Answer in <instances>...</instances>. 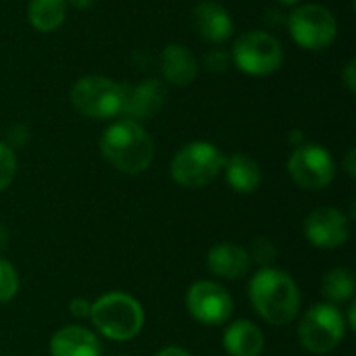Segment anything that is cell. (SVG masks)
I'll list each match as a JSON object with an SVG mask.
<instances>
[{"instance_id":"6da1fadb","label":"cell","mask_w":356,"mask_h":356,"mask_svg":"<svg viewBox=\"0 0 356 356\" xmlns=\"http://www.w3.org/2000/svg\"><path fill=\"white\" fill-rule=\"evenodd\" d=\"M248 294L254 311L271 325H286L298 315L300 292L294 280L280 269L265 267L254 273Z\"/></svg>"},{"instance_id":"7a4b0ae2","label":"cell","mask_w":356,"mask_h":356,"mask_svg":"<svg viewBox=\"0 0 356 356\" xmlns=\"http://www.w3.org/2000/svg\"><path fill=\"white\" fill-rule=\"evenodd\" d=\"M100 152L117 171L136 175L150 167L154 144L140 123L123 119L104 129L100 138Z\"/></svg>"},{"instance_id":"3957f363","label":"cell","mask_w":356,"mask_h":356,"mask_svg":"<svg viewBox=\"0 0 356 356\" xmlns=\"http://www.w3.org/2000/svg\"><path fill=\"white\" fill-rule=\"evenodd\" d=\"M96 330L115 342H127L136 338L144 325V311L140 302L127 294H106L98 298L90 309Z\"/></svg>"},{"instance_id":"277c9868","label":"cell","mask_w":356,"mask_h":356,"mask_svg":"<svg viewBox=\"0 0 356 356\" xmlns=\"http://www.w3.org/2000/svg\"><path fill=\"white\" fill-rule=\"evenodd\" d=\"M71 104L83 117L111 119L123 113L125 86L102 75H86L71 88Z\"/></svg>"},{"instance_id":"5b68a950","label":"cell","mask_w":356,"mask_h":356,"mask_svg":"<svg viewBox=\"0 0 356 356\" xmlns=\"http://www.w3.org/2000/svg\"><path fill=\"white\" fill-rule=\"evenodd\" d=\"M225 156L209 142H192L184 146L171 161V177L184 188H202L211 184L223 169Z\"/></svg>"},{"instance_id":"8992f818","label":"cell","mask_w":356,"mask_h":356,"mask_svg":"<svg viewBox=\"0 0 356 356\" xmlns=\"http://www.w3.org/2000/svg\"><path fill=\"white\" fill-rule=\"evenodd\" d=\"M232 58L248 75H271L284 63V48L267 31H246L236 40Z\"/></svg>"},{"instance_id":"52a82bcc","label":"cell","mask_w":356,"mask_h":356,"mask_svg":"<svg viewBox=\"0 0 356 356\" xmlns=\"http://www.w3.org/2000/svg\"><path fill=\"white\" fill-rule=\"evenodd\" d=\"M300 344L313 355L332 353L344 338V317L334 305H315L298 327Z\"/></svg>"},{"instance_id":"ba28073f","label":"cell","mask_w":356,"mask_h":356,"mask_svg":"<svg viewBox=\"0 0 356 356\" xmlns=\"http://www.w3.org/2000/svg\"><path fill=\"white\" fill-rule=\"evenodd\" d=\"M290 33L294 42L307 50L327 48L338 33L336 17L321 4H305L290 15Z\"/></svg>"},{"instance_id":"9c48e42d","label":"cell","mask_w":356,"mask_h":356,"mask_svg":"<svg viewBox=\"0 0 356 356\" xmlns=\"http://www.w3.org/2000/svg\"><path fill=\"white\" fill-rule=\"evenodd\" d=\"M288 171L300 188L323 190L332 184L336 175V163L325 148L317 144H305L292 152L288 161Z\"/></svg>"},{"instance_id":"30bf717a","label":"cell","mask_w":356,"mask_h":356,"mask_svg":"<svg viewBox=\"0 0 356 356\" xmlns=\"http://www.w3.org/2000/svg\"><path fill=\"white\" fill-rule=\"evenodd\" d=\"M186 307L190 315L204 325L225 323L234 311L232 296L215 282H198L188 290Z\"/></svg>"},{"instance_id":"8fae6325","label":"cell","mask_w":356,"mask_h":356,"mask_svg":"<svg viewBox=\"0 0 356 356\" xmlns=\"http://www.w3.org/2000/svg\"><path fill=\"white\" fill-rule=\"evenodd\" d=\"M305 234L317 248H340L350 236L348 219L338 209H317L305 221Z\"/></svg>"},{"instance_id":"7c38bea8","label":"cell","mask_w":356,"mask_h":356,"mask_svg":"<svg viewBox=\"0 0 356 356\" xmlns=\"http://www.w3.org/2000/svg\"><path fill=\"white\" fill-rule=\"evenodd\" d=\"M167 98V90L156 79H144L138 86H125V104L123 113L131 119H148L156 115Z\"/></svg>"},{"instance_id":"4fadbf2b","label":"cell","mask_w":356,"mask_h":356,"mask_svg":"<svg viewBox=\"0 0 356 356\" xmlns=\"http://www.w3.org/2000/svg\"><path fill=\"white\" fill-rule=\"evenodd\" d=\"M194 29L198 35L211 44H221L232 38L234 33V21L227 13L217 2H200L194 8Z\"/></svg>"},{"instance_id":"5bb4252c","label":"cell","mask_w":356,"mask_h":356,"mask_svg":"<svg viewBox=\"0 0 356 356\" xmlns=\"http://www.w3.org/2000/svg\"><path fill=\"white\" fill-rule=\"evenodd\" d=\"M102 346L98 338L83 327H65L52 336L50 356H100Z\"/></svg>"},{"instance_id":"9a60e30c","label":"cell","mask_w":356,"mask_h":356,"mask_svg":"<svg viewBox=\"0 0 356 356\" xmlns=\"http://www.w3.org/2000/svg\"><path fill=\"white\" fill-rule=\"evenodd\" d=\"M161 71L169 83L188 86L198 75V63L186 46L169 44L161 54Z\"/></svg>"},{"instance_id":"2e32d148","label":"cell","mask_w":356,"mask_h":356,"mask_svg":"<svg viewBox=\"0 0 356 356\" xmlns=\"http://www.w3.org/2000/svg\"><path fill=\"white\" fill-rule=\"evenodd\" d=\"M209 269L223 280H240L250 271V254L236 244H219L207 257Z\"/></svg>"},{"instance_id":"e0dca14e","label":"cell","mask_w":356,"mask_h":356,"mask_svg":"<svg viewBox=\"0 0 356 356\" xmlns=\"http://www.w3.org/2000/svg\"><path fill=\"white\" fill-rule=\"evenodd\" d=\"M225 350L232 356H259L263 350V332L252 321H236L223 338Z\"/></svg>"},{"instance_id":"ac0fdd59","label":"cell","mask_w":356,"mask_h":356,"mask_svg":"<svg viewBox=\"0 0 356 356\" xmlns=\"http://www.w3.org/2000/svg\"><path fill=\"white\" fill-rule=\"evenodd\" d=\"M225 175L229 186L240 194H250L261 184V169L254 159L248 154H234L229 161H225Z\"/></svg>"},{"instance_id":"d6986e66","label":"cell","mask_w":356,"mask_h":356,"mask_svg":"<svg viewBox=\"0 0 356 356\" xmlns=\"http://www.w3.org/2000/svg\"><path fill=\"white\" fill-rule=\"evenodd\" d=\"M27 17L38 31H54L67 17V0H31Z\"/></svg>"},{"instance_id":"ffe728a7","label":"cell","mask_w":356,"mask_h":356,"mask_svg":"<svg viewBox=\"0 0 356 356\" xmlns=\"http://www.w3.org/2000/svg\"><path fill=\"white\" fill-rule=\"evenodd\" d=\"M321 292L330 302H344L355 294V277L348 269L338 267L332 269L323 282H321Z\"/></svg>"},{"instance_id":"44dd1931","label":"cell","mask_w":356,"mask_h":356,"mask_svg":"<svg viewBox=\"0 0 356 356\" xmlns=\"http://www.w3.org/2000/svg\"><path fill=\"white\" fill-rule=\"evenodd\" d=\"M19 290V277L10 263L0 259V305L8 302Z\"/></svg>"},{"instance_id":"7402d4cb","label":"cell","mask_w":356,"mask_h":356,"mask_svg":"<svg viewBox=\"0 0 356 356\" xmlns=\"http://www.w3.org/2000/svg\"><path fill=\"white\" fill-rule=\"evenodd\" d=\"M17 171V159L10 146L0 142V192L10 186Z\"/></svg>"},{"instance_id":"603a6c76","label":"cell","mask_w":356,"mask_h":356,"mask_svg":"<svg viewBox=\"0 0 356 356\" xmlns=\"http://www.w3.org/2000/svg\"><path fill=\"white\" fill-rule=\"evenodd\" d=\"M250 259L259 261L261 265H269V263L275 259V248H273V244H271L267 238H259V240L252 244V254H250Z\"/></svg>"},{"instance_id":"cb8c5ba5","label":"cell","mask_w":356,"mask_h":356,"mask_svg":"<svg viewBox=\"0 0 356 356\" xmlns=\"http://www.w3.org/2000/svg\"><path fill=\"white\" fill-rule=\"evenodd\" d=\"M207 63L213 71H223V69H227V54H223L221 50H213L207 56Z\"/></svg>"},{"instance_id":"d4e9b609","label":"cell","mask_w":356,"mask_h":356,"mask_svg":"<svg viewBox=\"0 0 356 356\" xmlns=\"http://www.w3.org/2000/svg\"><path fill=\"white\" fill-rule=\"evenodd\" d=\"M344 83L350 92H356V63L355 58L348 60L346 69H344Z\"/></svg>"},{"instance_id":"484cf974","label":"cell","mask_w":356,"mask_h":356,"mask_svg":"<svg viewBox=\"0 0 356 356\" xmlns=\"http://www.w3.org/2000/svg\"><path fill=\"white\" fill-rule=\"evenodd\" d=\"M90 309H92V305L88 300H83V298H77V300L71 302V313L75 317H88L90 315Z\"/></svg>"},{"instance_id":"4316f807","label":"cell","mask_w":356,"mask_h":356,"mask_svg":"<svg viewBox=\"0 0 356 356\" xmlns=\"http://www.w3.org/2000/svg\"><path fill=\"white\" fill-rule=\"evenodd\" d=\"M156 356H192L190 353H186L184 348H165L163 353H159Z\"/></svg>"},{"instance_id":"83f0119b","label":"cell","mask_w":356,"mask_h":356,"mask_svg":"<svg viewBox=\"0 0 356 356\" xmlns=\"http://www.w3.org/2000/svg\"><path fill=\"white\" fill-rule=\"evenodd\" d=\"M346 171H348L350 177H355V150H350L348 156H346Z\"/></svg>"},{"instance_id":"f1b7e54d","label":"cell","mask_w":356,"mask_h":356,"mask_svg":"<svg viewBox=\"0 0 356 356\" xmlns=\"http://www.w3.org/2000/svg\"><path fill=\"white\" fill-rule=\"evenodd\" d=\"M96 0H71V4L73 6H77V8H88V6H92Z\"/></svg>"},{"instance_id":"f546056e","label":"cell","mask_w":356,"mask_h":356,"mask_svg":"<svg viewBox=\"0 0 356 356\" xmlns=\"http://www.w3.org/2000/svg\"><path fill=\"white\" fill-rule=\"evenodd\" d=\"M6 242H8V234H6V229H4V227L0 225V250H2L4 246H6Z\"/></svg>"},{"instance_id":"4dcf8cb0","label":"cell","mask_w":356,"mask_h":356,"mask_svg":"<svg viewBox=\"0 0 356 356\" xmlns=\"http://www.w3.org/2000/svg\"><path fill=\"white\" fill-rule=\"evenodd\" d=\"M277 2H282V4H286V6H290V4H296V2H300V0H277Z\"/></svg>"}]
</instances>
